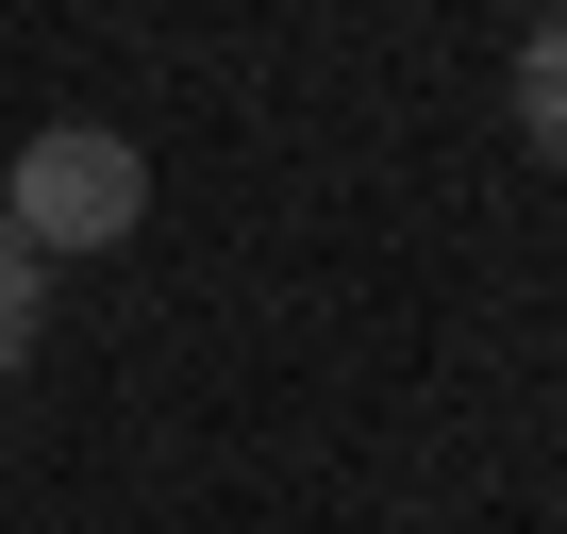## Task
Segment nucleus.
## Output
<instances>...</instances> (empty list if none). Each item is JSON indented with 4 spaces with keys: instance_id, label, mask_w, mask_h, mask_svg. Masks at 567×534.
<instances>
[{
    "instance_id": "f257e3e1",
    "label": "nucleus",
    "mask_w": 567,
    "mask_h": 534,
    "mask_svg": "<svg viewBox=\"0 0 567 534\" xmlns=\"http://www.w3.org/2000/svg\"><path fill=\"white\" fill-rule=\"evenodd\" d=\"M0 217H18L51 267H68V250H117V234L151 217V151L101 134V117H51V134H18V167H0Z\"/></svg>"
},
{
    "instance_id": "f03ea898",
    "label": "nucleus",
    "mask_w": 567,
    "mask_h": 534,
    "mask_svg": "<svg viewBox=\"0 0 567 534\" xmlns=\"http://www.w3.org/2000/svg\"><path fill=\"white\" fill-rule=\"evenodd\" d=\"M34 335H51V250H34L18 217H0V384L34 368Z\"/></svg>"
},
{
    "instance_id": "7ed1b4c3",
    "label": "nucleus",
    "mask_w": 567,
    "mask_h": 534,
    "mask_svg": "<svg viewBox=\"0 0 567 534\" xmlns=\"http://www.w3.org/2000/svg\"><path fill=\"white\" fill-rule=\"evenodd\" d=\"M517 134L567 167V18H534V34H517Z\"/></svg>"
},
{
    "instance_id": "20e7f679",
    "label": "nucleus",
    "mask_w": 567,
    "mask_h": 534,
    "mask_svg": "<svg viewBox=\"0 0 567 534\" xmlns=\"http://www.w3.org/2000/svg\"><path fill=\"white\" fill-rule=\"evenodd\" d=\"M550 18H567V0H550Z\"/></svg>"
}]
</instances>
